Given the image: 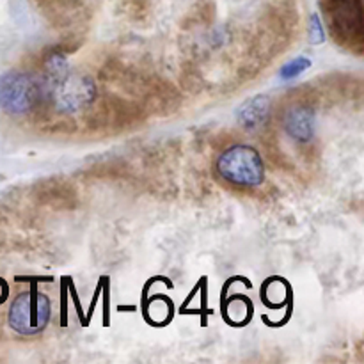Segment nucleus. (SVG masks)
<instances>
[{"label": "nucleus", "mask_w": 364, "mask_h": 364, "mask_svg": "<svg viewBox=\"0 0 364 364\" xmlns=\"http://www.w3.org/2000/svg\"><path fill=\"white\" fill-rule=\"evenodd\" d=\"M41 103L59 114H75L91 105L96 98V85L91 77L73 70L64 53L50 52L38 77Z\"/></svg>", "instance_id": "1"}, {"label": "nucleus", "mask_w": 364, "mask_h": 364, "mask_svg": "<svg viewBox=\"0 0 364 364\" xmlns=\"http://www.w3.org/2000/svg\"><path fill=\"white\" fill-rule=\"evenodd\" d=\"M217 174L240 188H255L265 181V162L256 148L237 144L224 149L215 164Z\"/></svg>", "instance_id": "2"}, {"label": "nucleus", "mask_w": 364, "mask_h": 364, "mask_svg": "<svg viewBox=\"0 0 364 364\" xmlns=\"http://www.w3.org/2000/svg\"><path fill=\"white\" fill-rule=\"evenodd\" d=\"M52 316V302L38 290H25L14 297L7 311V323L20 336H38Z\"/></svg>", "instance_id": "3"}, {"label": "nucleus", "mask_w": 364, "mask_h": 364, "mask_svg": "<svg viewBox=\"0 0 364 364\" xmlns=\"http://www.w3.org/2000/svg\"><path fill=\"white\" fill-rule=\"evenodd\" d=\"M41 103L39 80L27 71L11 70L0 77V109L11 116H25Z\"/></svg>", "instance_id": "4"}, {"label": "nucleus", "mask_w": 364, "mask_h": 364, "mask_svg": "<svg viewBox=\"0 0 364 364\" xmlns=\"http://www.w3.org/2000/svg\"><path fill=\"white\" fill-rule=\"evenodd\" d=\"M329 18L334 34L341 41L359 43L363 39L361 0H331Z\"/></svg>", "instance_id": "5"}, {"label": "nucleus", "mask_w": 364, "mask_h": 364, "mask_svg": "<svg viewBox=\"0 0 364 364\" xmlns=\"http://www.w3.org/2000/svg\"><path fill=\"white\" fill-rule=\"evenodd\" d=\"M283 128L294 141L309 142L316 132V112L311 105L304 102L291 103L284 109Z\"/></svg>", "instance_id": "6"}, {"label": "nucleus", "mask_w": 364, "mask_h": 364, "mask_svg": "<svg viewBox=\"0 0 364 364\" xmlns=\"http://www.w3.org/2000/svg\"><path fill=\"white\" fill-rule=\"evenodd\" d=\"M272 114V100L267 95H256L245 100L237 110V119L245 130H259L265 127Z\"/></svg>", "instance_id": "7"}, {"label": "nucleus", "mask_w": 364, "mask_h": 364, "mask_svg": "<svg viewBox=\"0 0 364 364\" xmlns=\"http://www.w3.org/2000/svg\"><path fill=\"white\" fill-rule=\"evenodd\" d=\"M309 66H311V60L306 59V57H297V59L290 60V63H287L281 68L279 77L283 80H291V78H297L299 75L304 73Z\"/></svg>", "instance_id": "8"}, {"label": "nucleus", "mask_w": 364, "mask_h": 364, "mask_svg": "<svg viewBox=\"0 0 364 364\" xmlns=\"http://www.w3.org/2000/svg\"><path fill=\"white\" fill-rule=\"evenodd\" d=\"M309 41L311 45H322L326 41V32H323L322 20L316 13L311 14V20H309Z\"/></svg>", "instance_id": "9"}]
</instances>
